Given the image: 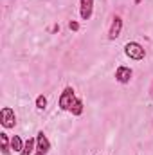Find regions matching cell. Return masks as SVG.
Listing matches in <instances>:
<instances>
[{
  "label": "cell",
  "instance_id": "6da1fadb",
  "mask_svg": "<svg viewBox=\"0 0 153 155\" xmlns=\"http://www.w3.org/2000/svg\"><path fill=\"white\" fill-rule=\"evenodd\" d=\"M76 92H74V88L72 87H65L63 88V92L60 94V99H58V105H60V108L61 110H72V107H74V103H76Z\"/></svg>",
  "mask_w": 153,
  "mask_h": 155
},
{
  "label": "cell",
  "instance_id": "7a4b0ae2",
  "mask_svg": "<svg viewBox=\"0 0 153 155\" xmlns=\"http://www.w3.org/2000/svg\"><path fill=\"white\" fill-rule=\"evenodd\" d=\"M124 54H126L130 60L141 61V60H144V56H146V49H144L139 41H128V43L124 45Z\"/></svg>",
  "mask_w": 153,
  "mask_h": 155
},
{
  "label": "cell",
  "instance_id": "3957f363",
  "mask_svg": "<svg viewBox=\"0 0 153 155\" xmlns=\"http://www.w3.org/2000/svg\"><path fill=\"white\" fill-rule=\"evenodd\" d=\"M0 124L4 128H13L16 124V116H15V110L11 107H4L0 110Z\"/></svg>",
  "mask_w": 153,
  "mask_h": 155
},
{
  "label": "cell",
  "instance_id": "277c9868",
  "mask_svg": "<svg viewBox=\"0 0 153 155\" xmlns=\"http://www.w3.org/2000/svg\"><path fill=\"white\" fill-rule=\"evenodd\" d=\"M49 150H50V141L40 130L38 134H36V150H34V155H47Z\"/></svg>",
  "mask_w": 153,
  "mask_h": 155
},
{
  "label": "cell",
  "instance_id": "5b68a950",
  "mask_svg": "<svg viewBox=\"0 0 153 155\" xmlns=\"http://www.w3.org/2000/svg\"><path fill=\"white\" fill-rule=\"evenodd\" d=\"M132 76H133V71H132L130 67H126V65H119V67L115 69V81L121 83V85L130 83V81H132Z\"/></svg>",
  "mask_w": 153,
  "mask_h": 155
},
{
  "label": "cell",
  "instance_id": "8992f818",
  "mask_svg": "<svg viewBox=\"0 0 153 155\" xmlns=\"http://www.w3.org/2000/svg\"><path fill=\"white\" fill-rule=\"evenodd\" d=\"M94 13V0H79V16L88 20Z\"/></svg>",
  "mask_w": 153,
  "mask_h": 155
},
{
  "label": "cell",
  "instance_id": "52a82bcc",
  "mask_svg": "<svg viewBox=\"0 0 153 155\" xmlns=\"http://www.w3.org/2000/svg\"><path fill=\"white\" fill-rule=\"evenodd\" d=\"M121 31H122V18H121L119 15H115L114 20H112V25H110V29H108V38L115 40L121 35Z\"/></svg>",
  "mask_w": 153,
  "mask_h": 155
},
{
  "label": "cell",
  "instance_id": "ba28073f",
  "mask_svg": "<svg viewBox=\"0 0 153 155\" xmlns=\"http://www.w3.org/2000/svg\"><path fill=\"white\" fill-rule=\"evenodd\" d=\"M34 150H36V137H29L24 143V150L20 152V155H31Z\"/></svg>",
  "mask_w": 153,
  "mask_h": 155
},
{
  "label": "cell",
  "instance_id": "9c48e42d",
  "mask_svg": "<svg viewBox=\"0 0 153 155\" xmlns=\"http://www.w3.org/2000/svg\"><path fill=\"white\" fill-rule=\"evenodd\" d=\"M0 143H2V153L4 155H9L13 150H11V139L7 137V134H0Z\"/></svg>",
  "mask_w": 153,
  "mask_h": 155
},
{
  "label": "cell",
  "instance_id": "30bf717a",
  "mask_svg": "<svg viewBox=\"0 0 153 155\" xmlns=\"http://www.w3.org/2000/svg\"><path fill=\"white\" fill-rule=\"evenodd\" d=\"M11 150L16 152V153H20L24 150V141L20 139V135H13L11 137Z\"/></svg>",
  "mask_w": 153,
  "mask_h": 155
},
{
  "label": "cell",
  "instance_id": "8fae6325",
  "mask_svg": "<svg viewBox=\"0 0 153 155\" xmlns=\"http://www.w3.org/2000/svg\"><path fill=\"white\" fill-rule=\"evenodd\" d=\"M70 112H72V116H76V117L83 114V101H81L79 97L76 99V103H74V107H72V110H70Z\"/></svg>",
  "mask_w": 153,
  "mask_h": 155
},
{
  "label": "cell",
  "instance_id": "7c38bea8",
  "mask_svg": "<svg viewBox=\"0 0 153 155\" xmlns=\"http://www.w3.org/2000/svg\"><path fill=\"white\" fill-rule=\"evenodd\" d=\"M45 107H47V97L43 94H40L38 97H36V108L38 110H45Z\"/></svg>",
  "mask_w": 153,
  "mask_h": 155
},
{
  "label": "cell",
  "instance_id": "4fadbf2b",
  "mask_svg": "<svg viewBox=\"0 0 153 155\" xmlns=\"http://www.w3.org/2000/svg\"><path fill=\"white\" fill-rule=\"evenodd\" d=\"M69 27H70V31H74V33H76V31H79V24H77V22H74V20L69 24Z\"/></svg>",
  "mask_w": 153,
  "mask_h": 155
},
{
  "label": "cell",
  "instance_id": "5bb4252c",
  "mask_svg": "<svg viewBox=\"0 0 153 155\" xmlns=\"http://www.w3.org/2000/svg\"><path fill=\"white\" fill-rule=\"evenodd\" d=\"M50 31H52V33H58V31H60V25H52V29H50Z\"/></svg>",
  "mask_w": 153,
  "mask_h": 155
},
{
  "label": "cell",
  "instance_id": "9a60e30c",
  "mask_svg": "<svg viewBox=\"0 0 153 155\" xmlns=\"http://www.w3.org/2000/svg\"><path fill=\"white\" fill-rule=\"evenodd\" d=\"M141 2H142V0H133V4H141Z\"/></svg>",
  "mask_w": 153,
  "mask_h": 155
}]
</instances>
